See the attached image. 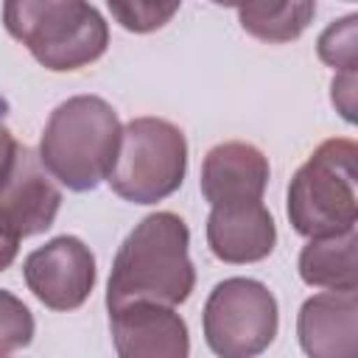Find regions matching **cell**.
I'll return each mask as SVG.
<instances>
[{"instance_id": "obj_1", "label": "cell", "mask_w": 358, "mask_h": 358, "mask_svg": "<svg viewBox=\"0 0 358 358\" xmlns=\"http://www.w3.org/2000/svg\"><path fill=\"white\" fill-rule=\"evenodd\" d=\"M196 288V268L190 260V229L168 210L145 215L120 243L109 282L106 308L134 299L162 305H182Z\"/></svg>"}, {"instance_id": "obj_2", "label": "cell", "mask_w": 358, "mask_h": 358, "mask_svg": "<svg viewBox=\"0 0 358 358\" xmlns=\"http://www.w3.org/2000/svg\"><path fill=\"white\" fill-rule=\"evenodd\" d=\"M120 129L117 112L103 98L73 95L50 112L39 140V159L67 190H95L109 176Z\"/></svg>"}, {"instance_id": "obj_3", "label": "cell", "mask_w": 358, "mask_h": 358, "mask_svg": "<svg viewBox=\"0 0 358 358\" xmlns=\"http://www.w3.org/2000/svg\"><path fill=\"white\" fill-rule=\"evenodd\" d=\"M8 36L50 73H73L109 48V25L87 0H3Z\"/></svg>"}, {"instance_id": "obj_4", "label": "cell", "mask_w": 358, "mask_h": 358, "mask_svg": "<svg viewBox=\"0 0 358 358\" xmlns=\"http://www.w3.org/2000/svg\"><path fill=\"white\" fill-rule=\"evenodd\" d=\"M358 145L347 137L324 140L288 185V221L302 238L352 229L358 221Z\"/></svg>"}, {"instance_id": "obj_5", "label": "cell", "mask_w": 358, "mask_h": 358, "mask_svg": "<svg viewBox=\"0 0 358 358\" xmlns=\"http://www.w3.org/2000/svg\"><path fill=\"white\" fill-rule=\"evenodd\" d=\"M187 173V140L165 117H134L120 129L109 187L131 204H157L173 196Z\"/></svg>"}, {"instance_id": "obj_6", "label": "cell", "mask_w": 358, "mask_h": 358, "mask_svg": "<svg viewBox=\"0 0 358 358\" xmlns=\"http://www.w3.org/2000/svg\"><path fill=\"white\" fill-rule=\"evenodd\" d=\"M207 347L221 358H252L268 350L280 327L274 294L252 277L221 280L201 310Z\"/></svg>"}, {"instance_id": "obj_7", "label": "cell", "mask_w": 358, "mask_h": 358, "mask_svg": "<svg viewBox=\"0 0 358 358\" xmlns=\"http://www.w3.org/2000/svg\"><path fill=\"white\" fill-rule=\"evenodd\" d=\"M62 207L56 179L31 145L14 143V151L0 168V229L17 241L42 235L53 227Z\"/></svg>"}, {"instance_id": "obj_8", "label": "cell", "mask_w": 358, "mask_h": 358, "mask_svg": "<svg viewBox=\"0 0 358 358\" xmlns=\"http://www.w3.org/2000/svg\"><path fill=\"white\" fill-rule=\"evenodd\" d=\"M22 277L28 291L45 308L76 310L95 288V255L81 238L56 235L25 257Z\"/></svg>"}, {"instance_id": "obj_9", "label": "cell", "mask_w": 358, "mask_h": 358, "mask_svg": "<svg viewBox=\"0 0 358 358\" xmlns=\"http://www.w3.org/2000/svg\"><path fill=\"white\" fill-rule=\"evenodd\" d=\"M112 344L120 358H187L190 336L173 305L134 299L109 310Z\"/></svg>"}, {"instance_id": "obj_10", "label": "cell", "mask_w": 358, "mask_h": 358, "mask_svg": "<svg viewBox=\"0 0 358 358\" xmlns=\"http://www.w3.org/2000/svg\"><path fill=\"white\" fill-rule=\"evenodd\" d=\"M299 347L310 358H352L358 350V291H322L296 313Z\"/></svg>"}, {"instance_id": "obj_11", "label": "cell", "mask_w": 358, "mask_h": 358, "mask_svg": "<svg viewBox=\"0 0 358 358\" xmlns=\"http://www.w3.org/2000/svg\"><path fill=\"white\" fill-rule=\"evenodd\" d=\"M277 227L268 207L260 201H235L210 207L207 246L224 263H257L274 252Z\"/></svg>"}, {"instance_id": "obj_12", "label": "cell", "mask_w": 358, "mask_h": 358, "mask_svg": "<svg viewBox=\"0 0 358 358\" xmlns=\"http://www.w3.org/2000/svg\"><path fill=\"white\" fill-rule=\"evenodd\" d=\"M268 159L266 154L241 140L218 143L207 151L201 162V196L210 207L235 204V201H260L268 185Z\"/></svg>"}, {"instance_id": "obj_13", "label": "cell", "mask_w": 358, "mask_h": 358, "mask_svg": "<svg viewBox=\"0 0 358 358\" xmlns=\"http://www.w3.org/2000/svg\"><path fill=\"white\" fill-rule=\"evenodd\" d=\"M358 232L344 229L336 235L308 238L299 252L296 268L305 285L324 291H355L358 288Z\"/></svg>"}, {"instance_id": "obj_14", "label": "cell", "mask_w": 358, "mask_h": 358, "mask_svg": "<svg viewBox=\"0 0 358 358\" xmlns=\"http://www.w3.org/2000/svg\"><path fill=\"white\" fill-rule=\"evenodd\" d=\"M316 17V0H246L238 6L241 28L268 45L299 39Z\"/></svg>"}, {"instance_id": "obj_15", "label": "cell", "mask_w": 358, "mask_h": 358, "mask_svg": "<svg viewBox=\"0 0 358 358\" xmlns=\"http://www.w3.org/2000/svg\"><path fill=\"white\" fill-rule=\"evenodd\" d=\"M112 20L129 34H151L165 28L182 0H106Z\"/></svg>"}, {"instance_id": "obj_16", "label": "cell", "mask_w": 358, "mask_h": 358, "mask_svg": "<svg viewBox=\"0 0 358 358\" xmlns=\"http://www.w3.org/2000/svg\"><path fill=\"white\" fill-rule=\"evenodd\" d=\"M316 53L333 70H358V14L333 20L319 34Z\"/></svg>"}, {"instance_id": "obj_17", "label": "cell", "mask_w": 358, "mask_h": 358, "mask_svg": "<svg viewBox=\"0 0 358 358\" xmlns=\"http://www.w3.org/2000/svg\"><path fill=\"white\" fill-rule=\"evenodd\" d=\"M34 330L36 324L28 305L17 294L0 288V358L28 347L34 341Z\"/></svg>"}, {"instance_id": "obj_18", "label": "cell", "mask_w": 358, "mask_h": 358, "mask_svg": "<svg viewBox=\"0 0 358 358\" xmlns=\"http://www.w3.org/2000/svg\"><path fill=\"white\" fill-rule=\"evenodd\" d=\"M330 101L336 112L355 123V106H358V70H336V78L330 84Z\"/></svg>"}, {"instance_id": "obj_19", "label": "cell", "mask_w": 358, "mask_h": 358, "mask_svg": "<svg viewBox=\"0 0 358 358\" xmlns=\"http://www.w3.org/2000/svg\"><path fill=\"white\" fill-rule=\"evenodd\" d=\"M6 112H8V103L0 98V168H3V162L8 159V154L14 151V137H11V129L6 126Z\"/></svg>"}, {"instance_id": "obj_20", "label": "cell", "mask_w": 358, "mask_h": 358, "mask_svg": "<svg viewBox=\"0 0 358 358\" xmlns=\"http://www.w3.org/2000/svg\"><path fill=\"white\" fill-rule=\"evenodd\" d=\"M17 249H20V241H17L14 235H8V232L0 229V271H6V268L14 263Z\"/></svg>"}, {"instance_id": "obj_21", "label": "cell", "mask_w": 358, "mask_h": 358, "mask_svg": "<svg viewBox=\"0 0 358 358\" xmlns=\"http://www.w3.org/2000/svg\"><path fill=\"white\" fill-rule=\"evenodd\" d=\"M210 3H215V6H224V8H238V6H243L246 0H210Z\"/></svg>"}, {"instance_id": "obj_22", "label": "cell", "mask_w": 358, "mask_h": 358, "mask_svg": "<svg viewBox=\"0 0 358 358\" xmlns=\"http://www.w3.org/2000/svg\"><path fill=\"white\" fill-rule=\"evenodd\" d=\"M347 3H352V0H347Z\"/></svg>"}]
</instances>
